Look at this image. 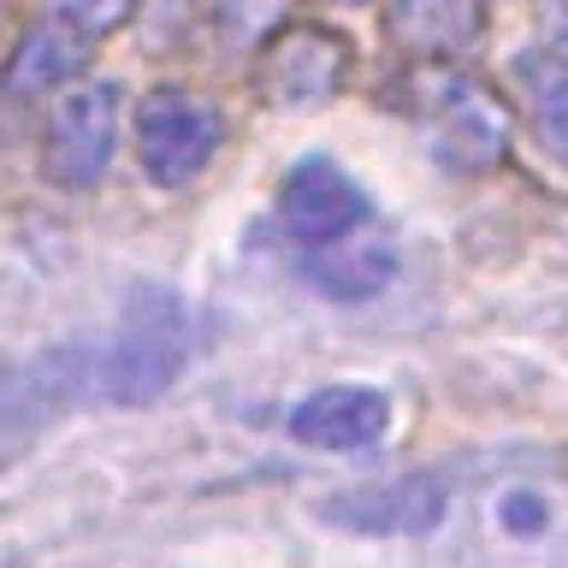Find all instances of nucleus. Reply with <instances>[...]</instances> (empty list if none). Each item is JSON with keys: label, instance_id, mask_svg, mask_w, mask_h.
<instances>
[{"label": "nucleus", "instance_id": "obj_1", "mask_svg": "<svg viewBox=\"0 0 568 568\" xmlns=\"http://www.w3.org/2000/svg\"><path fill=\"white\" fill-rule=\"evenodd\" d=\"M190 362V308L172 284H131L119 302L113 337L101 344V397L149 408L178 385Z\"/></svg>", "mask_w": 568, "mask_h": 568}, {"label": "nucleus", "instance_id": "obj_2", "mask_svg": "<svg viewBox=\"0 0 568 568\" xmlns=\"http://www.w3.org/2000/svg\"><path fill=\"white\" fill-rule=\"evenodd\" d=\"M415 119H420V136L433 149V160L450 172H491L509 154L504 101L444 60H420L415 71Z\"/></svg>", "mask_w": 568, "mask_h": 568}, {"label": "nucleus", "instance_id": "obj_3", "mask_svg": "<svg viewBox=\"0 0 568 568\" xmlns=\"http://www.w3.org/2000/svg\"><path fill=\"white\" fill-rule=\"evenodd\" d=\"M220 142H225V119L207 95L178 89V83H160V89L142 95V106H136V160L160 190L195 184V178L213 166Z\"/></svg>", "mask_w": 568, "mask_h": 568}, {"label": "nucleus", "instance_id": "obj_4", "mask_svg": "<svg viewBox=\"0 0 568 568\" xmlns=\"http://www.w3.org/2000/svg\"><path fill=\"white\" fill-rule=\"evenodd\" d=\"M355 71V48L349 36H337L326 24H291L273 30L261 42V95L266 106H284V113H314V106L337 101L349 89Z\"/></svg>", "mask_w": 568, "mask_h": 568}, {"label": "nucleus", "instance_id": "obj_5", "mask_svg": "<svg viewBox=\"0 0 568 568\" xmlns=\"http://www.w3.org/2000/svg\"><path fill=\"white\" fill-rule=\"evenodd\" d=\"M119 149V83H71L53 95L42 172L60 190H95Z\"/></svg>", "mask_w": 568, "mask_h": 568}, {"label": "nucleus", "instance_id": "obj_6", "mask_svg": "<svg viewBox=\"0 0 568 568\" xmlns=\"http://www.w3.org/2000/svg\"><path fill=\"white\" fill-rule=\"evenodd\" d=\"M101 390V355L89 344H53L0 362V426H48Z\"/></svg>", "mask_w": 568, "mask_h": 568}, {"label": "nucleus", "instance_id": "obj_7", "mask_svg": "<svg viewBox=\"0 0 568 568\" xmlns=\"http://www.w3.org/2000/svg\"><path fill=\"white\" fill-rule=\"evenodd\" d=\"M278 220L296 237V248H320V243L344 237V231H355V225H367L373 207H367L362 184H355L344 166H332V160L314 154V160H296V166L284 172Z\"/></svg>", "mask_w": 568, "mask_h": 568}, {"label": "nucleus", "instance_id": "obj_8", "mask_svg": "<svg viewBox=\"0 0 568 568\" xmlns=\"http://www.w3.org/2000/svg\"><path fill=\"white\" fill-rule=\"evenodd\" d=\"M444 509H450L444 479L403 474V479H385V486L337 491L326 504V521L344 532H367V539H420V532H433L444 521Z\"/></svg>", "mask_w": 568, "mask_h": 568}, {"label": "nucleus", "instance_id": "obj_9", "mask_svg": "<svg viewBox=\"0 0 568 568\" xmlns=\"http://www.w3.org/2000/svg\"><path fill=\"white\" fill-rule=\"evenodd\" d=\"M291 438L326 456H355L385 444L390 433V397L379 385H320L291 408Z\"/></svg>", "mask_w": 568, "mask_h": 568}, {"label": "nucleus", "instance_id": "obj_10", "mask_svg": "<svg viewBox=\"0 0 568 568\" xmlns=\"http://www.w3.org/2000/svg\"><path fill=\"white\" fill-rule=\"evenodd\" d=\"M397 243L385 237L379 225H355L344 237L320 243V248H302V278L314 284L320 296L332 302H373L390 291V278H397Z\"/></svg>", "mask_w": 568, "mask_h": 568}, {"label": "nucleus", "instance_id": "obj_11", "mask_svg": "<svg viewBox=\"0 0 568 568\" xmlns=\"http://www.w3.org/2000/svg\"><path fill=\"white\" fill-rule=\"evenodd\" d=\"M83 48L71 30L60 24H30L24 36H18L12 60L7 71H0V89H7V101H36V95H60V89H71V78L83 71Z\"/></svg>", "mask_w": 568, "mask_h": 568}, {"label": "nucleus", "instance_id": "obj_12", "mask_svg": "<svg viewBox=\"0 0 568 568\" xmlns=\"http://www.w3.org/2000/svg\"><path fill=\"white\" fill-rule=\"evenodd\" d=\"M479 24V0H390V36L415 60H444Z\"/></svg>", "mask_w": 568, "mask_h": 568}, {"label": "nucleus", "instance_id": "obj_13", "mask_svg": "<svg viewBox=\"0 0 568 568\" xmlns=\"http://www.w3.org/2000/svg\"><path fill=\"white\" fill-rule=\"evenodd\" d=\"M515 78H521V95H527L532 136L545 142L550 160H562V166H568V60L532 53V60L515 65Z\"/></svg>", "mask_w": 568, "mask_h": 568}, {"label": "nucleus", "instance_id": "obj_14", "mask_svg": "<svg viewBox=\"0 0 568 568\" xmlns=\"http://www.w3.org/2000/svg\"><path fill=\"white\" fill-rule=\"evenodd\" d=\"M291 0H207V24L231 48H261L284 24Z\"/></svg>", "mask_w": 568, "mask_h": 568}, {"label": "nucleus", "instance_id": "obj_15", "mask_svg": "<svg viewBox=\"0 0 568 568\" xmlns=\"http://www.w3.org/2000/svg\"><path fill=\"white\" fill-rule=\"evenodd\" d=\"M42 7H48V24L71 30L78 42H101L119 24H131L136 0H42Z\"/></svg>", "mask_w": 568, "mask_h": 568}, {"label": "nucleus", "instance_id": "obj_16", "mask_svg": "<svg viewBox=\"0 0 568 568\" xmlns=\"http://www.w3.org/2000/svg\"><path fill=\"white\" fill-rule=\"evenodd\" d=\"M539 30L550 60H568V0H539Z\"/></svg>", "mask_w": 568, "mask_h": 568}, {"label": "nucleus", "instance_id": "obj_17", "mask_svg": "<svg viewBox=\"0 0 568 568\" xmlns=\"http://www.w3.org/2000/svg\"><path fill=\"white\" fill-rule=\"evenodd\" d=\"M344 7H362V0H344Z\"/></svg>", "mask_w": 568, "mask_h": 568}]
</instances>
